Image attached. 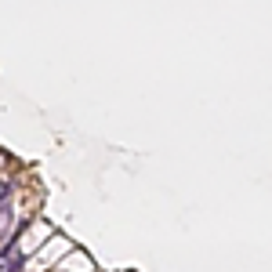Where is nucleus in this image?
Segmentation results:
<instances>
[{"label":"nucleus","mask_w":272,"mask_h":272,"mask_svg":"<svg viewBox=\"0 0 272 272\" xmlns=\"http://www.w3.org/2000/svg\"><path fill=\"white\" fill-rule=\"evenodd\" d=\"M8 229H11V207H0V240L8 236Z\"/></svg>","instance_id":"nucleus-1"},{"label":"nucleus","mask_w":272,"mask_h":272,"mask_svg":"<svg viewBox=\"0 0 272 272\" xmlns=\"http://www.w3.org/2000/svg\"><path fill=\"white\" fill-rule=\"evenodd\" d=\"M22 268H26V258H11L8 268H0V272H22Z\"/></svg>","instance_id":"nucleus-2"},{"label":"nucleus","mask_w":272,"mask_h":272,"mask_svg":"<svg viewBox=\"0 0 272 272\" xmlns=\"http://www.w3.org/2000/svg\"><path fill=\"white\" fill-rule=\"evenodd\" d=\"M8 196H11V182H8V178H0V207H4Z\"/></svg>","instance_id":"nucleus-3"}]
</instances>
